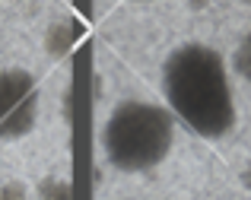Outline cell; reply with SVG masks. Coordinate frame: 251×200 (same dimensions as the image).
<instances>
[{"label": "cell", "mask_w": 251, "mask_h": 200, "mask_svg": "<svg viewBox=\"0 0 251 200\" xmlns=\"http://www.w3.org/2000/svg\"><path fill=\"white\" fill-rule=\"evenodd\" d=\"M162 99L175 121L203 140H223L235 130V89L229 64L213 45L184 42L162 61Z\"/></svg>", "instance_id": "6da1fadb"}, {"label": "cell", "mask_w": 251, "mask_h": 200, "mask_svg": "<svg viewBox=\"0 0 251 200\" xmlns=\"http://www.w3.org/2000/svg\"><path fill=\"white\" fill-rule=\"evenodd\" d=\"M178 121L169 105L150 99H121L99 130L105 162L121 175H147L172 156Z\"/></svg>", "instance_id": "7a4b0ae2"}, {"label": "cell", "mask_w": 251, "mask_h": 200, "mask_svg": "<svg viewBox=\"0 0 251 200\" xmlns=\"http://www.w3.org/2000/svg\"><path fill=\"white\" fill-rule=\"evenodd\" d=\"M42 115V89L38 79L23 67L0 70V143L25 140L38 127Z\"/></svg>", "instance_id": "3957f363"}, {"label": "cell", "mask_w": 251, "mask_h": 200, "mask_svg": "<svg viewBox=\"0 0 251 200\" xmlns=\"http://www.w3.org/2000/svg\"><path fill=\"white\" fill-rule=\"evenodd\" d=\"M35 200H74V188H70L67 178L48 175V178H42V181H38Z\"/></svg>", "instance_id": "277c9868"}, {"label": "cell", "mask_w": 251, "mask_h": 200, "mask_svg": "<svg viewBox=\"0 0 251 200\" xmlns=\"http://www.w3.org/2000/svg\"><path fill=\"white\" fill-rule=\"evenodd\" d=\"M232 70L239 73V79H245V83L251 86V32H245L242 42L235 45V51H232Z\"/></svg>", "instance_id": "5b68a950"}, {"label": "cell", "mask_w": 251, "mask_h": 200, "mask_svg": "<svg viewBox=\"0 0 251 200\" xmlns=\"http://www.w3.org/2000/svg\"><path fill=\"white\" fill-rule=\"evenodd\" d=\"M0 200H29V184L19 178H6L0 184Z\"/></svg>", "instance_id": "8992f818"}, {"label": "cell", "mask_w": 251, "mask_h": 200, "mask_svg": "<svg viewBox=\"0 0 251 200\" xmlns=\"http://www.w3.org/2000/svg\"><path fill=\"white\" fill-rule=\"evenodd\" d=\"M239 181H242V188L251 194V156H248V162L242 165V172H239Z\"/></svg>", "instance_id": "52a82bcc"}, {"label": "cell", "mask_w": 251, "mask_h": 200, "mask_svg": "<svg viewBox=\"0 0 251 200\" xmlns=\"http://www.w3.org/2000/svg\"><path fill=\"white\" fill-rule=\"evenodd\" d=\"M127 3H153V0H127Z\"/></svg>", "instance_id": "ba28073f"}, {"label": "cell", "mask_w": 251, "mask_h": 200, "mask_svg": "<svg viewBox=\"0 0 251 200\" xmlns=\"http://www.w3.org/2000/svg\"><path fill=\"white\" fill-rule=\"evenodd\" d=\"M242 3H248V6H251V0H242Z\"/></svg>", "instance_id": "9c48e42d"}]
</instances>
